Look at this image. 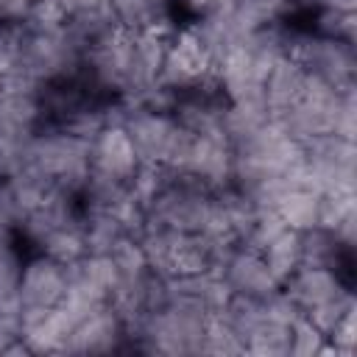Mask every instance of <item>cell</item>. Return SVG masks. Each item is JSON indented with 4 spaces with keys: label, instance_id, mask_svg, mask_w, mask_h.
<instances>
[{
    "label": "cell",
    "instance_id": "6da1fadb",
    "mask_svg": "<svg viewBox=\"0 0 357 357\" xmlns=\"http://www.w3.org/2000/svg\"><path fill=\"white\" fill-rule=\"evenodd\" d=\"M287 56L298 61L310 78H318L335 89L354 86V70H357L354 42L326 39L312 31H293Z\"/></svg>",
    "mask_w": 357,
    "mask_h": 357
},
{
    "label": "cell",
    "instance_id": "7a4b0ae2",
    "mask_svg": "<svg viewBox=\"0 0 357 357\" xmlns=\"http://www.w3.org/2000/svg\"><path fill=\"white\" fill-rule=\"evenodd\" d=\"M209 73H212V56H209L206 45L201 42V36L195 33V28L190 22L178 25L167 36L165 67H162L159 81L176 92H184L192 84H198L201 78H206Z\"/></svg>",
    "mask_w": 357,
    "mask_h": 357
},
{
    "label": "cell",
    "instance_id": "3957f363",
    "mask_svg": "<svg viewBox=\"0 0 357 357\" xmlns=\"http://www.w3.org/2000/svg\"><path fill=\"white\" fill-rule=\"evenodd\" d=\"M45 126L42 84L28 75H8L0 84V131L31 137Z\"/></svg>",
    "mask_w": 357,
    "mask_h": 357
},
{
    "label": "cell",
    "instance_id": "277c9868",
    "mask_svg": "<svg viewBox=\"0 0 357 357\" xmlns=\"http://www.w3.org/2000/svg\"><path fill=\"white\" fill-rule=\"evenodd\" d=\"M123 103H126L123 128L128 131L139 162H159V165H165V159L170 153V145H173V137L178 131L176 114L153 112V109H145V106H134L126 98H123Z\"/></svg>",
    "mask_w": 357,
    "mask_h": 357
},
{
    "label": "cell",
    "instance_id": "5b68a950",
    "mask_svg": "<svg viewBox=\"0 0 357 357\" xmlns=\"http://www.w3.org/2000/svg\"><path fill=\"white\" fill-rule=\"evenodd\" d=\"M67 290V265L59 259L36 251L22 259L20 282H17V298L22 310H45L59 307Z\"/></svg>",
    "mask_w": 357,
    "mask_h": 357
},
{
    "label": "cell",
    "instance_id": "8992f818",
    "mask_svg": "<svg viewBox=\"0 0 357 357\" xmlns=\"http://www.w3.org/2000/svg\"><path fill=\"white\" fill-rule=\"evenodd\" d=\"M123 346H128L126 324L112 304H103L73 326L61 354H106Z\"/></svg>",
    "mask_w": 357,
    "mask_h": 357
},
{
    "label": "cell",
    "instance_id": "52a82bcc",
    "mask_svg": "<svg viewBox=\"0 0 357 357\" xmlns=\"http://www.w3.org/2000/svg\"><path fill=\"white\" fill-rule=\"evenodd\" d=\"M290 298L293 304L301 310V312H310L332 298H337L340 293L351 290V282H346L335 268H326V265H298L282 284H279Z\"/></svg>",
    "mask_w": 357,
    "mask_h": 357
},
{
    "label": "cell",
    "instance_id": "ba28073f",
    "mask_svg": "<svg viewBox=\"0 0 357 357\" xmlns=\"http://www.w3.org/2000/svg\"><path fill=\"white\" fill-rule=\"evenodd\" d=\"M137 165H139V156L123 126L109 123L89 139V173L128 181Z\"/></svg>",
    "mask_w": 357,
    "mask_h": 357
},
{
    "label": "cell",
    "instance_id": "9c48e42d",
    "mask_svg": "<svg viewBox=\"0 0 357 357\" xmlns=\"http://www.w3.org/2000/svg\"><path fill=\"white\" fill-rule=\"evenodd\" d=\"M229 284V290L234 296H248V298H265L268 293H273L279 287V282L271 276L265 259L259 251L234 245L226 259L218 268Z\"/></svg>",
    "mask_w": 357,
    "mask_h": 357
},
{
    "label": "cell",
    "instance_id": "30bf717a",
    "mask_svg": "<svg viewBox=\"0 0 357 357\" xmlns=\"http://www.w3.org/2000/svg\"><path fill=\"white\" fill-rule=\"evenodd\" d=\"M73 321L61 307L22 310L20 337L31 354H61L73 332Z\"/></svg>",
    "mask_w": 357,
    "mask_h": 357
},
{
    "label": "cell",
    "instance_id": "8fae6325",
    "mask_svg": "<svg viewBox=\"0 0 357 357\" xmlns=\"http://www.w3.org/2000/svg\"><path fill=\"white\" fill-rule=\"evenodd\" d=\"M307 78L310 75L290 56H282L279 61H273L268 67L265 78H262V95H265V103H268L271 114H279L287 106H293L304 95Z\"/></svg>",
    "mask_w": 357,
    "mask_h": 357
},
{
    "label": "cell",
    "instance_id": "7c38bea8",
    "mask_svg": "<svg viewBox=\"0 0 357 357\" xmlns=\"http://www.w3.org/2000/svg\"><path fill=\"white\" fill-rule=\"evenodd\" d=\"M276 215L282 223L293 231H307L312 226H321V190L296 184L276 201Z\"/></svg>",
    "mask_w": 357,
    "mask_h": 357
},
{
    "label": "cell",
    "instance_id": "4fadbf2b",
    "mask_svg": "<svg viewBox=\"0 0 357 357\" xmlns=\"http://www.w3.org/2000/svg\"><path fill=\"white\" fill-rule=\"evenodd\" d=\"M259 254H262L271 276L282 284L301 265V237H298V231H293V229L284 226Z\"/></svg>",
    "mask_w": 357,
    "mask_h": 357
},
{
    "label": "cell",
    "instance_id": "5bb4252c",
    "mask_svg": "<svg viewBox=\"0 0 357 357\" xmlns=\"http://www.w3.org/2000/svg\"><path fill=\"white\" fill-rule=\"evenodd\" d=\"M36 251H42V254L59 259L61 265H70V262L81 259V257L86 254V243H84V229H81V223L53 229V231L36 245Z\"/></svg>",
    "mask_w": 357,
    "mask_h": 357
},
{
    "label": "cell",
    "instance_id": "9a60e30c",
    "mask_svg": "<svg viewBox=\"0 0 357 357\" xmlns=\"http://www.w3.org/2000/svg\"><path fill=\"white\" fill-rule=\"evenodd\" d=\"M287 354L293 357H312V354H329V343L326 335L301 312L298 318H293L290 329H287Z\"/></svg>",
    "mask_w": 357,
    "mask_h": 357
},
{
    "label": "cell",
    "instance_id": "2e32d148",
    "mask_svg": "<svg viewBox=\"0 0 357 357\" xmlns=\"http://www.w3.org/2000/svg\"><path fill=\"white\" fill-rule=\"evenodd\" d=\"M315 17V25L310 28L318 36L326 39H340V42H354V11H343V8H315L310 11Z\"/></svg>",
    "mask_w": 357,
    "mask_h": 357
},
{
    "label": "cell",
    "instance_id": "e0dca14e",
    "mask_svg": "<svg viewBox=\"0 0 357 357\" xmlns=\"http://www.w3.org/2000/svg\"><path fill=\"white\" fill-rule=\"evenodd\" d=\"M31 0H0V25H22Z\"/></svg>",
    "mask_w": 357,
    "mask_h": 357
},
{
    "label": "cell",
    "instance_id": "ac0fdd59",
    "mask_svg": "<svg viewBox=\"0 0 357 357\" xmlns=\"http://www.w3.org/2000/svg\"><path fill=\"white\" fill-rule=\"evenodd\" d=\"M296 8H304V11H315V8H343V11H354V0H296Z\"/></svg>",
    "mask_w": 357,
    "mask_h": 357
},
{
    "label": "cell",
    "instance_id": "d6986e66",
    "mask_svg": "<svg viewBox=\"0 0 357 357\" xmlns=\"http://www.w3.org/2000/svg\"><path fill=\"white\" fill-rule=\"evenodd\" d=\"M59 3L64 6L67 17H73V14H78V11H92V8L109 6V0H59Z\"/></svg>",
    "mask_w": 357,
    "mask_h": 357
},
{
    "label": "cell",
    "instance_id": "ffe728a7",
    "mask_svg": "<svg viewBox=\"0 0 357 357\" xmlns=\"http://www.w3.org/2000/svg\"><path fill=\"white\" fill-rule=\"evenodd\" d=\"M0 84H3V75H0Z\"/></svg>",
    "mask_w": 357,
    "mask_h": 357
}]
</instances>
